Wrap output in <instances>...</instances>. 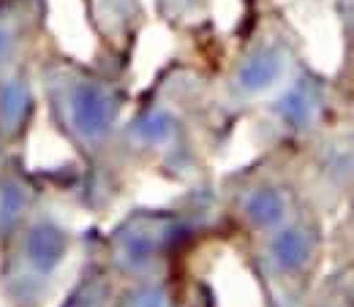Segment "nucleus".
<instances>
[{
  "label": "nucleus",
  "mask_w": 354,
  "mask_h": 307,
  "mask_svg": "<svg viewBox=\"0 0 354 307\" xmlns=\"http://www.w3.org/2000/svg\"><path fill=\"white\" fill-rule=\"evenodd\" d=\"M164 234H167V228L158 220H136V223H131L129 228H123V234L118 239L120 261L131 266V269L147 266L156 259Z\"/></svg>",
  "instance_id": "nucleus-4"
},
{
  "label": "nucleus",
  "mask_w": 354,
  "mask_h": 307,
  "mask_svg": "<svg viewBox=\"0 0 354 307\" xmlns=\"http://www.w3.org/2000/svg\"><path fill=\"white\" fill-rule=\"evenodd\" d=\"M52 88L66 128L80 141L95 144L115 128L120 92L106 79L80 71H57Z\"/></svg>",
  "instance_id": "nucleus-1"
},
{
  "label": "nucleus",
  "mask_w": 354,
  "mask_h": 307,
  "mask_svg": "<svg viewBox=\"0 0 354 307\" xmlns=\"http://www.w3.org/2000/svg\"><path fill=\"white\" fill-rule=\"evenodd\" d=\"M283 212H286L283 196H281L278 190H270V188L254 193L251 201H248V215H251L254 223H259V226H272V223H278V220L283 218Z\"/></svg>",
  "instance_id": "nucleus-6"
},
{
  "label": "nucleus",
  "mask_w": 354,
  "mask_h": 307,
  "mask_svg": "<svg viewBox=\"0 0 354 307\" xmlns=\"http://www.w3.org/2000/svg\"><path fill=\"white\" fill-rule=\"evenodd\" d=\"M30 253H33V259L41 269H49L63 253V237L57 231H52L49 226L39 228L33 234V239H30Z\"/></svg>",
  "instance_id": "nucleus-7"
},
{
  "label": "nucleus",
  "mask_w": 354,
  "mask_h": 307,
  "mask_svg": "<svg viewBox=\"0 0 354 307\" xmlns=\"http://www.w3.org/2000/svg\"><path fill=\"white\" fill-rule=\"evenodd\" d=\"M313 250H316V234L308 226L283 228L270 245L272 261L283 272H297L300 266H306L313 259Z\"/></svg>",
  "instance_id": "nucleus-5"
},
{
  "label": "nucleus",
  "mask_w": 354,
  "mask_h": 307,
  "mask_svg": "<svg viewBox=\"0 0 354 307\" xmlns=\"http://www.w3.org/2000/svg\"><path fill=\"white\" fill-rule=\"evenodd\" d=\"M129 307H167V299L158 288H142L129 299Z\"/></svg>",
  "instance_id": "nucleus-10"
},
{
  "label": "nucleus",
  "mask_w": 354,
  "mask_h": 307,
  "mask_svg": "<svg viewBox=\"0 0 354 307\" xmlns=\"http://www.w3.org/2000/svg\"><path fill=\"white\" fill-rule=\"evenodd\" d=\"M295 63L292 44L281 36H267L254 44L240 60L234 71V88L243 95H257L275 88Z\"/></svg>",
  "instance_id": "nucleus-3"
},
{
  "label": "nucleus",
  "mask_w": 354,
  "mask_h": 307,
  "mask_svg": "<svg viewBox=\"0 0 354 307\" xmlns=\"http://www.w3.org/2000/svg\"><path fill=\"white\" fill-rule=\"evenodd\" d=\"M101 302H104V288L98 283H90V286H85L77 294V299L71 302V307H101Z\"/></svg>",
  "instance_id": "nucleus-11"
},
{
  "label": "nucleus",
  "mask_w": 354,
  "mask_h": 307,
  "mask_svg": "<svg viewBox=\"0 0 354 307\" xmlns=\"http://www.w3.org/2000/svg\"><path fill=\"white\" fill-rule=\"evenodd\" d=\"M207 0H158V8L167 19H185L205 8Z\"/></svg>",
  "instance_id": "nucleus-9"
},
{
  "label": "nucleus",
  "mask_w": 354,
  "mask_h": 307,
  "mask_svg": "<svg viewBox=\"0 0 354 307\" xmlns=\"http://www.w3.org/2000/svg\"><path fill=\"white\" fill-rule=\"evenodd\" d=\"M330 106V88L327 82L310 71L303 68L295 74V79L283 88L281 98L275 101V117L289 133H308L313 131Z\"/></svg>",
  "instance_id": "nucleus-2"
},
{
  "label": "nucleus",
  "mask_w": 354,
  "mask_h": 307,
  "mask_svg": "<svg viewBox=\"0 0 354 307\" xmlns=\"http://www.w3.org/2000/svg\"><path fill=\"white\" fill-rule=\"evenodd\" d=\"M335 14L341 22V36H344L346 52L354 60V0H335Z\"/></svg>",
  "instance_id": "nucleus-8"
}]
</instances>
